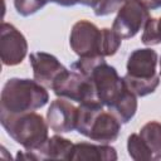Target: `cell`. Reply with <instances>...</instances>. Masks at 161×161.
<instances>
[{
    "instance_id": "6da1fadb",
    "label": "cell",
    "mask_w": 161,
    "mask_h": 161,
    "mask_svg": "<svg viewBox=\"0 0 161 161\" xmlns=\"http://www.w3.org/2000/svg\"><path fill=\"white\" fill-rule=\"evenodd\" d=\"M74 69L88 77L97 92V96L106 108H109L125 89L123 77L121 78L117 69L109 65L104 57H84L70 64Z\"/></svg>"
},
{
    "instance_id": "7a4b0ae2",
    "label": "cell",
    "mask_w": 161,
    "mask_h": 161,
    "mask_svg": "<svg viewBox=\"0 0 161 161\" xmlns=\"http://www.w3.org/2000/svg\"><path fill=\"white\" fill-rule=\"evenodd\" d=\"M49 101V93L35 79L10 78L0 94V111L18 114L43 108Z\"/></svg>"
},
{
    "instance_id": "3957f363",
    "label": "cell",
    "mask_w": 161,
    "mask_h": 161,
    "mask_svg": "<svg viewBox=\"0 0 161 161\" xmlns=\"http://www.w3.org/2000/svg\"><path fill=\"white\" fill-rule=\"evenodd\" d=\"M0 123L6 133L26 151L36 152L49 138L48 122L35 111L18 114L0 111Z\"/></svg>"
},
{
    "instance_id": "277c9868",
    "label": "cell",
    "mask_w": 161,
    "mask_h": 161,
    "mask_svg": "<svg viewBox=\"0 0 161 161\" xmlns=\"http://www.w3.org/2000/svg\"><path fill=\"white\" fill-rule=\"evenodd\" d=\"M103 107L102 103L79 104L77 131L91 141L111 143L118 138L122 123L111 111H106Z\"/></svg>"
},
{
    "instance_id": "5b68a950",
    "label": "cell",
    "mask_w": 161,
    "mask_h": 161,
    "mask_svg": "<svg viewBox=\"0 0 161 161\" xmlns=\"http://www.w3.org/2000/svg\"><path fill=\"white\" fill-rule=\"evenodd\" d=\"M52 91L57 97L82 103H102L97 96L92 80L84 74L68 69L53 86Z\"/></svg>"
},
{
    "instance_id": "8992f818",
    "label": "cell",
    "mask_w": 161,
    "mask_h": 161,
    "mask_svg": "<svg viewBox=\"0 0 161 161\" xmlns=\"http://www.w3.org/2000/svg\"><path fill=\"white\" fill-rule=\"evenodd\" d=\"M150 18V9L141 0H130L117 11L112 29L122 39H130L145 28Z\"/></svg>"
},
{
    "instance_id": "52a82bcc",
    "label": "cell",
    "mask_w": 161,
    "mask_h": 161,
    "mask_svg": "<svg viewBox=\"0 0 161 161\" xmlns=\"http://www.w3.org/2000/svg\"><path fill=\"white\" fill-rule=\"evenodd\" d=\"M99 39L101 29L94 23L82 19L74 23L72 26L69 35V45L79 58L97 57L101 55Z\"/></svg>"
},
{
    "instance_id": "ba28073f",
    "label": "cell",
    "mask_w": 161,
    "mask_h": 161,
    "mask_svg": "<svg viewBox=\"0 0 161 161\" xmlns=\"http://www.w3.org/2000/svg\"><path fill=\"white\" fill-rule=\"evenodd\" d=\"M28 54V42L24 34L10 23L0 25V58L4 65L20 64Z\"/></svg>"
},
{
    "instance_id": "9c48e42d",
    "label": "cell",
    "mask_w": 161,
    "mask_h": 161,
    "mask_svg": "<svg viewBox=\"0 0 161 161\" xmlns=\"http://www.w3.org/2000/svg\"><path fill=\"white\" fill-rule=\"evenodd\" d=\"M34 79L45 88H53L54 83L68 70L55 55L47 52H35L29 57Z\"/></svg>"
},
{
    "instance_id": "30bf717a",
    "label": "cell",
    "mask_w": 161,
    "mask_h": 161,
    "mask_svg": "<svg viewBox=\"0 0 161 161\" xmlns=\"http://www.w3.org/2000/svg\"><path fill=\"white\" fill-rule=\"evenodd\" d=\"M47 122L49 128L55 133H68L77 130L78 107L69 99L58 97L50 102L47 111Z\"/></svg>"
},
{
    "instance_id": "8fae6325",
    "label": "cell",
    "mask_w": 161,
    "mask_h": 161,
    "mask_svg": "<svg viewBox=\"0 0 161 161\" xmlns=\"http://www.w3.org/2000/svg\"><path fill=\"white\" fill-rule=\"evenodd\" d=\"M157 63L158 55L151 47L135 49L127 58L126 74L138 79H152L158 75L156 72Z\"/></svg>"
},
{
    "instance_id": "7c38bea8",
    "label": "cell",
    "mask_w": 161,
    "mask_h": 161,
    "mask_svg": "<svg viewBox=\"0 0 161 161\" xmlns=\"http://www.w3.org/2000/svg\"><path fill=\"white\" fill-rule=\"evenodd\" d=\"M118 158L117 151L109 143H89L78 142L73 146L70 160L80 161H116Z\"/></svg>"
},
{
    "instance_id": "4fadbf2b",
    "label": "cell",
    "mask_w": 161,
    "mask_h": 161,
    "mask_svg": "<svg viewBox=\"0 0 161 161\" xmlns=\"http://www.w3.org/2000/svg\"><path fill=\"white\" fill-rule=\"evenodd\" d=\"M74 143L58 133L49 137L45 143L35 152L39 160H70Z\"/></svg>"
},
{
    "instance_id": "5bb4252c",
    "label": "cell",
    "mask_w": 161,
    "mask_h": 161,
    "mask_svg": "<svg viewBox=\"0 0 161 161\" xmlns=\"http://www.w3.org/2000/svg\"><path fill=\"white\" fill-rule=\"evenodd\" d=\"M137 96L133 94L130 89L126 88L122 91V93L119 94V97L114 101V103L107 108L108 111H111L118 119L121 123H128L136 114L137 112Z\"/></svg>"
},
{
    "instance_id": "9a60e30c",
    "label": "cell",
    "mask_w": 161,
    "mask_h": 161,
    "mask_svg": "<svg viewBox=\"0 0 161 161\" xmlns=\"http://www.w3.org/2000/svg\"><path fill=\"white\" fill-rule=\"evenodd\" d=\"M123 83L127 89H130L133 94L137 97H146L156 91V88L160 84V75L152 78V79H138L130 75L123 77Z\"/></svg>"
},
{
    "instance_id": "2e32d148",
    "label": "cell",
    "mask_w": 161,
    "mask_h": 161,
    "mask_svg": "<svg viewBox=\"0 0 161 161\" xmlns=\"http://www.w3.org/2000/svg\"><path fill=\"white\" fill-rule=\"evenodd\" d=\"M138 135L153 153L161 152V122L148 121L140 128Z\"/></svg>"
},
{
    "instance_id": "e0dca14e",
    "label": "cell",
    "mask_w": 161,
    "mask_h": 161,
    "mask_svg": "<svg viewBox=\"0 0 161 161\" xmlns=\"http://www.w3.org/2000/svg\"><path fill=\"white\" fill-rule=\"evenodd\" d=\"M122 38L111 28L101 29V39H99V54L102 57H112L121 48Z\"/></svg>"
},
{
    "instance_id": "ac0fdd59",
    "label": "cell",
    "mask_w": 161,
    "mask_h": 161,
    "mask_svg": "<svg viewBox=\"0 0 161 161\" xmlns=\"http://www.w3.org/2000/svg\"><path fill=\"white\" fill-rule=\"evenodd\" d=\"M127 151L131 158L136 161H147L153 158V152L141 138L138 133H131L127 138Z\"/></svg>"
},
{
    "instance_id": "d6986e66",
    "label": "cell",
    "mask_w": 161,
    "mask_h": 161,
    "mask_svg": "<svg viewBox=\"0 0 161 161\" xmlns=\"http://www.w3.org/2000/svg\"><path fill=\"white\" fill-rule=\"evenodd\" d=\"M141 42L146 47H152L161 44V16L150 18L143 28Z\"/></svg>"
},
{
    "instance_id": "ffe728a7",
    "label": "cell",
    "mask_w": 161,
    "mask_h": 161,
    "mask_svg": "<svg viewBox=\"0 0 161 161\" xmlns=\"http://www.w3.org/2000/svg\"><path fill=\"white\" fill-rule=\"evenodd\" d=\"M48 3V0H14V8L20 16L26 18L36 14Z\"/></svg>"
},
{
    "instance_id": "44dd1931",
    "label": "cell",
    "mask_w": 161,
    "mask_h": 161,
    "mask_svg": "<svg viewBox=\"0 0 161 161\" xmlns=\"http://www.w3.org/2000/svg\"><path fill=\"white\" fill-rule=\"evenodd\" d=\"M130 0H103L93 11L97 16H107L119 10V8Z\"/></svg>"
},
{
    "instance_id": "7402d4cb",
    "label": "cell",
    "mask_w": 161,
    "mask_h": 161,
    "mask_svg": "<svg viewBox=\"0 0 161 161\" xmlns=\"http://www.w3.org/2000/svg\"><path fill=\"white\" fill-rule=\"evenodd\" d=\"M48 1L57 4L59 6H63V8H72L78 4V0H48Z\"/></svg>"
},
{
    "instance_id": "603a6c76",
    "label": "cell",
    "mask_w": 161,
    "mask_h": 161,
    "mask_svg": "<svg viewBox=\"0 0 161 161\" xmlns=\"http://www.w3.org/2000/svg\"><path fill=\"white\" fill-rule=\"evenodd\" d=\"M102 1L103 0H78V4L83 5V6H89V8H92L94 10Z\"/></svg>"
},
{
    "instance_id": "cb8c5ba5",
    "label": "cell",
    "mask_w": 161,
    "mask_h": 161,
    "mask_svg": "<svg viewBox=\"0 0 161 161\" xmlns=\"http://www.w3.org/2000/svg\"><path fill=\"white\" fill-rule=\"evenodd\" d=\"M148 9L151 10H156L161 8V0H141Z\"/></svg>"
},
{
    "instance_id": "d4e9b609",
    "label": "cell",
    "mask_w": 161,
    "mask_h": 161,
    "mask_svg": "<svg viewBox=\"0 0 161 161\" xmlns=\"http://www.w3.org/2000/svg\"><path fill=\"white\" fill-rule=\"evenodd\" d=\"M158 63H160V75H161V58H160V60H158Z\"/></svg>"
}]
</instances>
